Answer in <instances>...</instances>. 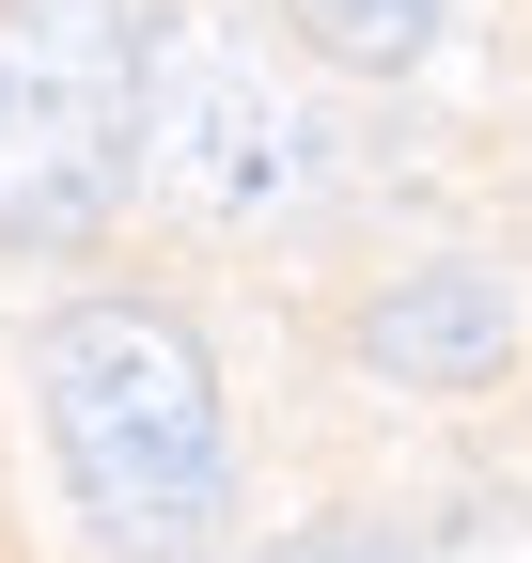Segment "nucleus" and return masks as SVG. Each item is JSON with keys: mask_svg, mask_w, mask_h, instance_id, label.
Here are the masks:
<instances>
[{"mask_svg": "<svg viewBox=\"0 0 532 563\" xmlns=\"http://www.w3.org/2000/svg\"><path fill=\"white\" fill-rule=\"evenodd\" d=\"M32 391H47V454L79 485V517L110 532V563H188L235 501V422L204 344L142 298H79L47 313L32 344Z\"/></svg>", "mask_w": 532, "mask_h": 563, "instance_id": "1", "label": "nucleus"}, {"mask_svg": "<svg viewBox=\"0 0 532 563\" xmlns=\"http://www.w3.org/2000/svg\"><path fill=\"white\" fill-rule=\"evenodd\" d=\"M157 141V32L142 0H0V235L79 251L142 188Z\"/></svg>", "mask_w": 532, "mask_h": 563, "instance_id": "2", "label": "nucleus"}, {"mask_svg": "<svg viewBox=\"0 0 532 563\" xmlns=\"http://www.w3.org/2000/svg\"><path fill=\"white\" fill-rule=\"evenodd\" d=\"M142 157L204 203V220H282V203L329 173L313 157V110L235 47H157V141Z\"/></svg>", "mask_w": 532, "mask_h": 563, "instance_id": "3", "label": "nucleus"}, {"mask_svg": "<svg viewBox=\"0 0 532 563\" xmlns=\"http://www.w3.org/2000/svg\"><path fill=\"white\" fill-rule=\"evenodd\" d=\"M501 344H517V313H501L486 266H408V282L361 313V361H376L391 391H470Z\"/></svg>", "mask_w": 532, "mask_h": 563, "instance_id": "4", "label": "nucleus"}, {"mask_svg": "<svg viewBox=\"0 0 532 563\" xmlns=\"http://www.w3.org/2000/svg\"><path fill=\"white\" fill-rule=\"evenodd\" d=\"M282 16H298V47H313V63H345V79H408V63L439 47L454 0H282Z\"/></svg>", "mask_w": 532, "mask_h": 563, "instance_id": "5", "label": "nucleus"}, {"mask_svg": "<svg viewBox=\"0 0 532 563\" xmlns=\"http://www.w3.org/2000/svg\"><path fill=\"white\" fill-rule=\"evenodd\" d=\"M423 563H532V501H470V517H454Z\"/></svg>", "mask_w": 532, "mask_h": 563, "instance_id": "6", "label": "nucleus"}, {"mask_svg": "<svg viewBox=\"0 0 532 563\" xmlns=\"http://www.w3.org/2000/svg\"><path fill=\"white\" fill-rule=\"evenodd\" d=\"M251 563H423V548H391V532H282V548H251Z\"/></svg>", "mask_w": 532, "mask_h": 563, "instance_id": "7", "label": "nucleus"}]
</instances>
